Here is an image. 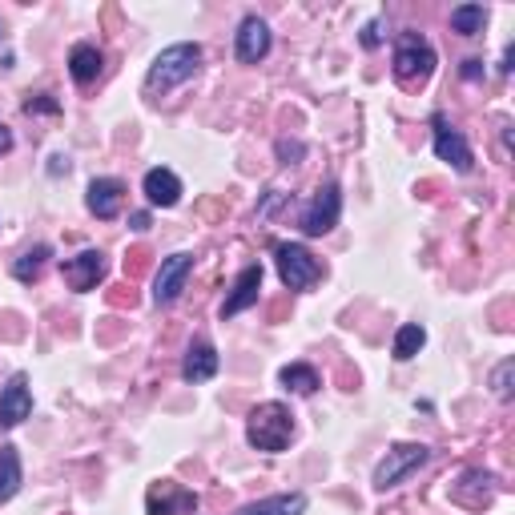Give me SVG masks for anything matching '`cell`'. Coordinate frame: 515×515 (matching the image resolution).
I'll return each instance as SVG.
<instances>
[{
  "mask_svg": "<svg viewBox=\"0 0 515 515\" xmlns=\"http://www.w3.org/2000/svg\"><path fill=\"white\" fill-rule=\"evenodd\" d=\"M202 69V45L198 41H178V45H169L153 57L149 73H145V93L149 97H165V93H174L178 85H186L194 73Z\"/></svg>",
  "mask_w": 515,
  "mask_h": 515,
  "instance_id": "cell-1",
  "label": "cell"
},
{
  "mask_svg": "<svg viewBox=\"0 0 515 515\" xmlns=\"http://www.w3.org/2000/svg\"><path fill=\"white\" fill-rule=\"evenodd\" d=\"M290 439H294V415H290L286 403H274L270 399V403H258L250 411V419H246V443L254 451L278 455V451L290 447Z\"/></svg>",
  "mask_w": 515,
  "mask_h": 515,
  "instance_id": "cell-2",
  "label": "cell"
},
{
  "mask_svg": "<svg viewBox=\"0 0 515 515\" xmlns=\"http://www.w3.org/2000/svg\"><path fill=\"white\" fill-rule=\"evenodd\" d=\"M391 69H395V81H399V85H407V89L423 85V81L435 73V49H431V41H427L423 33H415V29L399 33Z\"/></svg>",
  "mask_w": 515,
  "mask_h": 515,
  "instance_id": "cell-3",
  "label": "cell"
},
{
  "mask_svg": "<svg viewBox=\"0 0 515 515\" xmlns=\"http://www.w3.org/2000/svg\"><path fill=\"white\" fill-rule=\"evenodd\" d=\"M274 266L286 290H310L326 274V266L302 242H274Z\"/></svg>",
  "mask_w": 515,
  "mask_h": 515,
  "instance_id": "cell-4",
  "label": "cell"
},
{
  "mask_svg": "<svg viewBox=\"0 0 515 515\" xmlns=\"http://www.w3.org/2000/svg\"><path fill=\"white\" fill-rule=\"evenodd\" d=\"M427 459H431V447H427V443H395V447L379 459V467H375V475H371L375 491L399 487V483L411 479L419 467H427Z\"/></svg>",
  "mask_w": 515,
  "mask_h": 515,
  "instance_id": "cell-5",
  "label": "cell"
},
{
  "mask_svg": "<svg viewBox=\"0 0 515 515\" xmlns=\"http://www.w3.org/2000/svg\"><path fill=\"white\" fill-rule=\"evenodd\" d=\"M338 214H342V190H338V182H326V186H318V194L302 206L298 230H302L306 238H322V234H330V230L338 226Z\"/></svg>",
  "mask_w": 515,
  "mask_h": 515,
  "instance_id": "cell-6",
  "label": "cell"
},
{
  "mask_svg": "<svg viewBox=\"0 0 515 515\" xmlns=\"http://www.w3.org/2000/svg\"><path fill=\"white\" fill-rule=\"evenodd\" d=\"M431 137H435V157L439 161H447L455 174H471V165H475V153H471V145H467V137L443 117V113H435L431 117Z\"/></svg>",
  "mask_w": 515,
  "mask_h": 515,
  "instance_id": "cell-7",
  "label": "cell"
},
{
  "mask_svg": "<svg viewBox=\"0 0 515 515\" xmlns=\"http://www.w3.org/2000/svg\"><path fill=\"white\" fill-rule=\"evenodd\" d=\"M190 274H194V254L182 250V254L161 258V270L153 274V302H157V306H174V302L182 298Z\"/></svg>",
  "mask_w": 515,
  "mask_h": 515,
  "instance_id": "cell-8",
  "label": "cell"
},
{
  "mask_svg": "<svg viewBox=\"0 0 515 515\" xmlns=\"http://www.w3.org/2000/svg\"><path fill=\"white\" fill-rule=\"evenodd\" d=\"M145 515H198V495L178 479H157L145 491Z\"/></svg>",
  "mask_w": 515,
  "mask_h": 515,
  "instance_id": "cell-9",
  "label": "cell"
},
{
  "mask_svg": "<svg viewBox=\"0 0 515 515\" xmlns=\"http://www.w3.org/2000/svg\"><path fill=\"white\" fill-rule=\"evenodd\" d=\"M270 45H274V37H270V25L262 21V17H242V25H238V33H234V57H238V65H258V61H266L270 57Z\"/></svg>",
  "mask_w": 515,
  "mask_h": 515,
  "instance_id": "cell-10",
  "label": "cell"
},
{
  "mask_svg": "<svg viewBox=\"0 0 515 515\" xmlns=\"http://www.w3.org/2000/svg\"><path fill=\"white\" fill-rule=\"evenodd\" d=\"M29 415H33V387H29V375L17 371L0 387V427H21Z\"/></svg>",
  "mask_w": 515,
  "mask_h": 515,
  "instance_id": "cell-11",
  "label": "cell"
},
{
  "mask_svg": "<svg viewBox=\"0 0 515 515\" xmlns=\"http://www.w3.org/2000/svg\"><path fill=\"white\" fill-rule=\"evenodd\" d=\"M105 254L101 250H81L77 258H69V262H61V274H65V282H69V290H77V294H89V290H97V282L105 278Z\"/></svg>",
  "mask_w": 515,
  "mask_h": 515,
  "instance_id": "cell-12",
  "label": "cell"
},
{
  "mask_svg": "<svg viewBox=\"0 0 515 515\" xmlns=\"http://www.w3.org/2000/svg\"><path fill=\"white\" fill-rule=\"evenodd\" d=\"M258 294H262V262H250V266L234 278V286H230V294H226V302H222V322L246 314L250 306H258Z\"/></svg>",
  "mask_w": 515,
  "mask_h": 515,
  "instance_id": "cell-13",
  "label": "cell"
},
{
  "mask_svg": "<svg viewBox=\"0 0 515 515\" xmlns=\"http://www.w3.org/2000/svg\"><path fill=\"white\" fill-rule=\"evenodd\" d=\"M495 495H499V479H495L491 471H483V467L463 471L459 483L451 487V499L463 503V507H487Z\"/></svg>",
  "mask_w": 515,
  "mask_h": 515,
  "instance_id": "cell-14",
  "label": "cell"
},
{
  "mask_svg": "<svg viewBox=\"0 0 515 515\" xmlns=\"http://www.w3.org/2000/svg\"><path fill=\"white\" fill-rule=\"evenodd\" d=\"M141 190H145L149 206H161V210H174V206L182 202V178L174 174V169H165V165L145 169Z\"/></svg>",
  "mask_w": 515,
  "mask_h": 515,
  "instance_id": "cell-15",
  "label": "cell"
},
{
  "mask_svg": "<svg viewBox=\"0 0 515 515\" xmlns=\"http://www.w3.org/2000/svg\"><path fill=\"white\" fill-rule=\"evenodd\" d=\"M121 202H125V186L117 178H93L85 190V210L101 222H113L121 214Z\"/></svg>",
  "mask_w": 515,
  "mask_h": 515,
  "instance_id": "cell-16",
  "label": "cell"
},
{
  "mask_svg": "<svg viewBox=\"0 0 515 515\" xmlns=\"http://www.w3.org/2000/svg\"><path fill=\"white\" fill-rule=\"evenodd\" d=\"M218 367H222V359H218V351H214V342H210V338H194L190 351H186V359H182V379L198 387V383H210V379L218 375Z\"/></svg>",
  "mask_w": 515,
  "mask_h": 515,
  "instance_id": "cell-17",
  "label": "cell"
},
{
  "mask_svg": "<svg viewBox=\"0 0 515 515\" xmlns=\"http://www.w3.org/2000/svg\"><path fill=\"white\" fill-rule=\"evenodd\" d=\"M302 511H306V495L302 491H282V495H266V499L246 503L234 515H302Z\"/></svg>",
  "mask_w": 515,
  "mask_h": 515,
  "instance_id": "cell-18",
  "label": "cell"
},
{
  "mask_svg": "<svg viewBox=\"0 0 515 515\" xmlns=\"http://www.w3.org/2000/svg\"><path fill=\"white\" fill-rule=\"evenodd\" d=\"M101 69H105V57H101L97 45H89V41L73 45V53H69V77L77 85H93L101 77Z\"/></svg>",
  "mask_w": 515,
  "mask_h": 515,
  "instance_id": "cell-19",
  "label": "cell"
},
{
  "mask_svg": "<svg viewBox=\"0 0 515 515\" xmlns=\"http://www.w3.org/2000/svg\"><path fill=\"white\" fill-rule=\"evenodd\" d=\"M25 483V467H21V451L13 443L0 447V503H9Z\"/></svg>",
  "mask_w": 515,
  "mask_h": 515,
  "instance_id": "cell-20",
  "label": "cell"
},
{
  "mask_svg": "<svg viewBox=\"0 0 515 515\" xmlns=\"http://www.w3.org/2000/svg\"><path fill=\"white\" fill-rule=\"evenodd\" d=\"M278 383H282L286 391L302 395V399H310V395L322 387V379H318V371H314L310 363H286V367L278 371Z\"/></svg>",
  "mask_w": 515,
  "mask_h": 515,
  "instance_id": "cell-21",
  "label": "cell"
},
{
  "mask_svg": "<svg viewBox=\"0 0 515 515\" xmlns=\"http://www.w3.org/2000/svg\"><path fill=\"white\" fill-rule=\"evenodd\" d=\"M423 342H427V330H423L419 322H403V326L395 330V347H391V355H395L399 363H411V359L423 351Z\"/></svg>",
  "mask_w": 515,
  "mask_h": 515,
  "instance_id": "cell-22",
  "label": "cell"
},
{
  "mask_svg": "<svg viewBox=\"0 0 515 515\" xmlns=\"http://www.w3.org/2000/svg\"><path fill=\"white\" fill-rule=\"evenodd\" d=\"M487 25V9L483 5H455L451 9V33L459 37H479Z\"/></svg>",
  "mask_w": 515,
  "mask_h": 515,
  "instance_id": "cell-23",
  "label": "cell"
},
{
  "mask_svg": "<svg viewBox=\"0 0 515 515\" xmlns=\"http://www.w3.org/2000/svg\"><path fill=\"white\" fill-rule=\"evenodd\" d=\"M49 258H53V250H49L45 242H41V246H33V250H25V254L13 262V278H17V282H37Z\"/></svg>",
  "mask_w": 515,
  "mask_h": 515,
  "instance_id": "cell-24",
  "label": "cell"
},
{
  "mask_svg": "<svg viewBox=\"0 0 515 515\" xmlns=\"http://www.w3.org/2000/svg\"><path fill=\"white\" fill-rule=\"evenodd\" d=\"M511 375H515V359H503L495 371H491V387H495V399H503V403H511Z\"/></svg>",
  "mask_w": 515,
  "mask_h": 515,
  "instance_id": "cell-25",
  "label": "cell"
},
{
  "mask_svg": "<svg viewBox=\"0 0 515 515\" xmlns=\"http://www.w3.org/2000/svg\"><path fill=\"white\" fill-rule=\"evenodd\" d=\"M274 153H278L282 165H298V161L306 157V145H302V141H290V137H278V141H274Z\"/></svg>",
  "mask_w": 515,
  "mask_h": 515,
  "instance_id": "cell-26",
  "label": "cell"
},
{
  "mask_svg": "<svg viewBox=\"0 0 515 515\" xmlns=\"http://www.w3.org/2000/svg\"><path fill=\"white\" fill-rule=\"evenodd\" d=\"M25 113H61V101L53 93H37L25 101Z\"/></svg>",
  "mask_w": 515,
  "mask_h": 515,
  "instance_id": "cell-27",
  "label": "cell"
},
{
  "mask_svg": "<svg viewBox=\"0 0 515 515\" xmlns=\"http://www.w3.org/2000/svg\"><path fill=\"white\" fill-rule=\"evenodd\" d=\"M359 41H363V49H379L383 45V17H375L371 25H363V37Z\"/></svg>",
  "mask_w": 515,
  "mask_h": 515,
  "instance_id": "cell-28",
  "label": "cell"
},
{
  "mask_svg": "<svg viewBox=\"0 0 515 515\" xmlns=\"http://www.w3.org/2000/svg\"><path fill=\"white\" fill-rule=\"evenodd\" d=\"M463 77H467V81H479V77H483V61H475V57L463 61Z\"/></svg>",
  "mask_w": 515,
  "mask_h": 515,
  "instance_id": "cell-29",
  "label": "cell"
},
{
  "mask_svg": "<svg viewBox=\"0 0 515 515\" xmlns=\"http://www.w3.org/2000/svg\"><path fill=\"white\" fill-rule=\"evenodd\" d=\"M129 226L141 234V230H149V214L145 210H137V214H129Z\"/></svg>",
  "mask_w": 515,
  "mask_h": 515,
  "instance_id": "cell-30",
  "label": "cell"
},
{
  "mask_svg": "<svg viewBox=\"0 0 515 515\" xmlns=\"http://www.w3.org/2000/svg\"><path fill=\"white\" fill-rule=\"evenodd\" d=\"M9 149H13V129L0 121V153H9Z\"/></svg>",
  "mask_w": 515,
  "mask_h": 515,
  "instance_id": "cell-31",
  "label": "cell"
},
{
  "mask_svg": "<svg viewBox=\"0 0 515 515\" xmlns=\"http://www.w3.org/2000/svg\"><path fill=\"white\" fill-rule=\"evenodd\" d=\"M49 174H53V178H57V174H69V157H61V153H57V157H53V165H49Z\"/></svg>",
  "mask_w": 515,
  "mask_h": 515,
  "instance_id": "cell-32",
  "label": "cell"
},
{
  "mask_svg": "<svg viewBox=\"0 0 515 515\" xmlns=\"http://www.w3.org/2000/svg\"><path fill=\"white\" fill-rule=\"evenodd\" d=\"M0 41H5V29H0Z\"/></svg>",
  "mask_w": 515,
  "mask_h": 515,
  "instance_id": "cell-33",
  "label": "cell"
}]
</instances>
